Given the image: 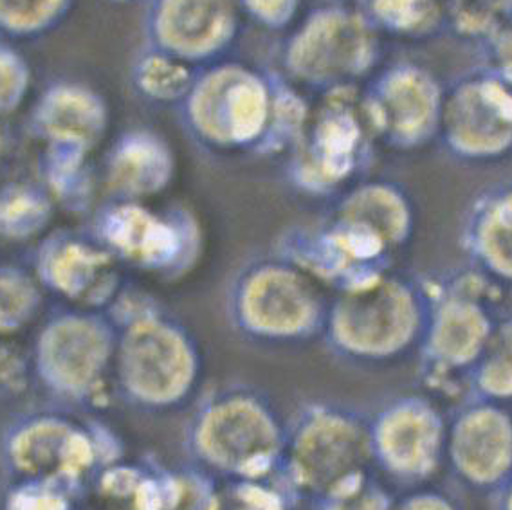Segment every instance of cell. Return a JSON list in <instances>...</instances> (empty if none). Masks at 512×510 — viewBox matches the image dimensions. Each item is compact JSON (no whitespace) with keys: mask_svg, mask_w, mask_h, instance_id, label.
Wrapping results in <instances>:
<instances>
[{"mask_svg":"<svg viewBox=\"0 0 512 510\" xmlns=\"http://www.w3.org/2000/svg\"><path fill=\"white\" fill-rule=\"evenodd\" d=\"M195 449L206 467L228 480L267 478L284 451L273 410L249 393L211 402L195 429Z\"/></svg>","mask_w":512,"mask_h":510,"instance_id":"1","label":"cell"},{"mask_svg":"<svg viewBox=\"0 0 512 510\" xmlns=\"http://www.w3.org/2000/svg\"><path fill=\"white\" fill-rule=\"evenodd\" d=\"M285 449L291 491L303 498L329 500L363 482L368 440L343 415L314 411L298 424Z\"/></svg>","mask_w":512,"mask_h":510,"instance_id":"2","label":"cell"},{"mask_svg":"<svg viewBox=\"0 0 512 510\" xmlns=\"http://www.w3.org/2000/svg\"><path fill=\"white\" fill-rule=\"evenodd\" d=\"M271 98L266 83L237 65L202 76L188 94V118L202 137L220 145L255 141L266 128Z\"/></svg>","mask_w":512,"mask_h":510,"instance_id":"3","label":"cell"},{"mask_svg":"<svg viewBox=\"0 0 512 510\" xmlns=\"http://www.w3.org/2000/svg\"><path fill=\"white\" fill-rule=\"evenodd\" d=\"M240 15L237 0H147L143 29L148 46L197 64L233 44Z\"/></svg>","mask_w":512,"mask_h":510,"instance_id":"4","label":"cell"},{"mask_svg":"<svg viewBox=\"0 0 512 510\" xmlns=\"http://www.w3.org/2000/svg\"><path fill=\"white\" fill-rule=\"evenodd\" d=\"M374 55L365 19L338 8L312 11L296 29L285 60L305 82H330L363 71Z\"/></svg>","mask_w":512,"mask_h":510,"instance_id":"5","label":"cell"},{"mask_svg":"<svg viewBox=\"0 0 512 510\" xmlns=\"http://www.w3.org/2000/svg\"><path fill=\"white\" fill-rule=\"evenodd\" d=\"M412 328V301L399 287L386 283L350 296L336 321L341 345L366 356H383L403 347Z\"/></svg>","mask_w":512,"mask_h":510,"instance_id":"6","label":"cell"},{"mask_svg":"<svg viewBox=\"0 0 512 510\" xmlns=\"http://www.w3.org/2000/svg\"><path fill=\"white\" fill-rule=\"evenodd\" d=\"M125 377L139 397L152 402L179 399L192 384V352L172 330L147 323L132 330L125 345Z\"/></svg>","mask_w":512,"mask_h":510,"instance_id":"7","label":"cell"},{"mask_svg":"<svg viewBox=\"0 0 512 510\" xmlns=\"http://www.w3.org/2000/svg\"><path fill=\"white\" fill-rule=\"evenodd\" d=\"M449 136L467 152H496L512 139V98L496 83L467 85L448 107Z\"/></svg>","mask_w":512,"mask_h":510,"instance_id":"8","label":"cell"},{"mask_svg":"<svg viewBox=\"0 0 512 510\" xmlns=\"http://www.w3.org/2000/svg\"><path fill=\"white\" fill-rule=\"evenodd\" d=\"M361 141L356 109L343 96H332L303 132V161L321 174L341 175L354 163Z\"/></svg>","mask_w":512,"mask_h":510,"instance_id":"9","label":"cell"},{"mask_svg":"<svg viewBox=\"0 0 512 510\" xmlns=\"http://www.w3.org/2000/svg\"><path fill=\"white\" fill-rule=\"evenodd\" d=\"M311 316L309 301L300 283L289 274H262L247 292L246 319L249 327L271 337L298 334Z\"/></svg>","mask_w":512,"mask_h":510,"instance_id":"10","label":"cell"},{"mask_svg":"<svg viewBox=\"0 0 512 510\" xmlns=\"http://www.w3.org/2000/svg\"><path fill=\"white\" fill-rule=\"evenodd\" d=\"M439 428L428 411L406 406L392 411L379 429L386 464L406 474L424 473L437 453Z\"/></svg>","mask_w":512,"mask_h":510,"instance_id":"11","label":"cell"},{"mask_svg":"<svg viewBox=\"0 0 512 510\" xmlns=\"http://www.w3.org/2000/svg\"><path fill=\"white\" fill-rule=\"evenodd\" d=\"M38 125L62 146L91 145L105 127L101 101L78 87H55L38 107Z\"/></svg>","mask_w":512,"mask_h":510,"instance_id":"12","label":"cell"},{"mask_svg":"<svg viewBox=\"0 0 512 510\" xmlns=\"http://www.w3.org/2000/svg\"><path fill=\"white\" fill-rule=\"evenodd\" d=\"M435 109L433 83L415 69H403L384 82L374 118L397 136L415 137L430 125Z\"/></svg>","mask_w":512,"mask_h":510,"instance_id":"13","label":"cell"},{"mask_svg":"<svg viewBox=\"0 0 512 510\" xmlns=\"http://www.w3.org/2000/svg\"><path fill=\"white\" fill-rule=\"evenodd\" d=\"M105 357V343L85 323H64L53 328L44 343V361L58 383L78 388L89 383Z\"/></svg>","mask_w":512,"mask_h":510,"instance_id":"14","label":"cell"},{"mask_svg":"<svg viewBox=\"0 0 512 510\" xmlns=\"http://www.w3.org/2000/svg\"><path fill=\"white\" fill-rule=\"evenodd\" d=\"M15 456L31 473L76 474L91 462V447L85 438L64 426L42 424L17 440Z\"/></svg>","mask_w":512,"mask_h":510,"instance_id":"15","label":"cell"},{"mask_svg":"<svg viewBox=\"0 0 512 510\" xmlns=\"http://www.w3.org/2000/svg\"><path fill=\"white\" fill-rule=\"evenodd\" d=\"M76 0H0V40L46 37L69 19Z\"/></svg>","mask_w":512,"mask_h":510,"instance_id":"16","label":"cell"},{"mask_svg":"<svg viewBox=\"0 0 512 510\" xmlns=\"http://www.w3.org/2000/svg\"><path fill=\"white\" fill-rule=\"evenodd\" d=\"M511 446L509 431L502 419L482 413L467 420L457 435V456L460 464L475 473L487 467H498Z\"/></svg>","mask_w":512,"mask_h":510,"instance_id":"17","label":"cell"},{"mask_svg":"<svg viewBox=\"0 0 512 510\" xmlns=\"http://www.w3.org/2000/svg\"><path fill=\"white\" fill-rule=\"evenodd\" d=\"M134 80L139 91L157 101L184 98L197 82L188 62L148 44L134 65Z\"/></svg>","mask_w":512,"mask_h":510,"instance_id":"18","label":"cell"},{"mask_svg":"<svg viewBox=\"0 0 512 510\" xmlns=\"http://www.w3.org/2000/svg\"><path fill=\"white\" fill-rule=\"evenodd\" d=\"M170 159L165 146L147 134L130 136L118 146L112 172L114 177L130 188H148L165 179Z\"/></svg>","mask_w":512,"mask_h":510,"instance_id":"19","label":"cell"},{"mask_svg":"<svg viewBox=\"0 0 512 510\" xmlns=\"http://www.w3.org/2000/svg\"><path fill=\"white\" fill-rule=\"evenodd\" d=\"M110 237L130 253L147 258H159L172 246L170 233L136 210L119 211L110 222Z\"/></svg>","mask_w":512,"mask_h":510,"instance_id":"20","label":"cell"},{"mask_svg":"<svg viewBox=\"0 0 512 510\" xmlns=\"http://www.w3.org/2000/svg\"><path fill=\"white\" fill-rule=\"evenodd\" d=\"M484 332V319L475 309L455 305L442 314L435 332V345L442 356L467 359L475 354Z\"/></svg>","mask_w":512,"mask_h":510,"instance_id":"21","label":"cell"},{"mask_svg":"<svg viewBox=\"0 0 512 510\" xmlns=\"http://www.w3.org/2000/svg\"><path fill=\"white\" fill-rule=\"evenodd\" d=\"M267 480H228L213 496L210 510H293L289 494Z\"/></svg>","mask_w":512,"mask_h":510,"instance_id":"22","label":"cell"},{"mask_svg":"<svg viewBox=\"0 0 512 510\" xmlns=\"http://www.w3.org/2000/svg\"><path fill=\"white\" fill-rule=\"evenodd\" d=\"M370 15L386 28L415 33L431 26L437 13V0H365Z\"/></svg>","mask_w":512,"mask_h":510,"instance_id":"23","label":"cell"},{"mask_svg":"<svg viewBox=\"0 0 512 510\" xmlns=\"http://www.w3.org/2000/svg\"><path fill=\"white\" fill-rule=\"evenodd\" d=\"M482 249L491 264L512 276V197L498 202L482 228Z\"/></svg>","mask_w":512,"mask_h":510,"instance_id":"24","label":"cell"},{"mask_svg":"<svg viewBox=\"0 0 512 510\" xmlns=\"http://www.w3.org/2000/svg\"><path fill=\"white\" fill-rule=\"evenodd\" d=\"M29 67L15 47L0 40V112L17 109L26 96Z\"/></svg>","mask_w":512,"mask_h":510,"instance_id":"25","label":"cell"},{"mask_svg":"<svg viewBox=\"0 0 512 510\" xmlns=\"http://www.w3.org/2000/svg\"><path fill=\"white\" fill-rule=\"evenodd\" d=\"M242 13L269 29H284L296 19L302 0H237Z\"/></svg>","mask_w":512,"mask_h":510,"instance_id":"26","label":"cell"},{"mask_svg":"<svg viewBox=\"0 0 512 510\" xmlns=\"http://www.w3.org/2000/svg\"><path fill=\"white\" fill-rule=\"evenodd\" d=\"M484 381L493 392H512V328L503 332L498 350L485 368Z\"/></svg>","mask_w":512,"mask_h":510,"instance_id":"27","label":"cell"},{"mask_svg":"<svg viewBox=\"0 0 512 510\" xmlns=\"http://www.w3.org/2000/svg\"><path fill=\"white\" fill-rule=\"evenodd\" d=\"M98 262L100 258L96 256L87 255L78 249H71L60 258V262L55 267L56 280L65 289L78 291L83 287V283L87 282L89 274Z\"/></svg>","mask_w":512,"mask_h":510,"instance_id":"28","label":"cell"},{"mask_svg":"<svg viewBox=\"0 0 512 510\" xmlns=\"http://www.w3.org/2000/svg\"><path fill=\"white\" fill-rule=\"evenodd\" d=\"M10 298H29L28 291L19 282H10V280L0 278V319H2V323H4V316L15 318L22 314L28 305V303L10 300Z\"/></svg>","mask_w":512,"mask_h":510,"instance_id":"29","label":"cell"},{"mask_svg":"<svg viewBox=\"0 0 512 510\" xmlns=\"http://www.w3.org/2000/svg\"><path fill=\"white\" fill-rule=\"evenodd\" d=\"M62 505L60 501L55 498H49V496H20L17 500V505L13 507V510H60Z\"/></svg>","mask_w":512,"mask_h":510,"instance_id":"30","label":"cell"},{"mask_svg":"<svg viewBox=\"0 0 512 510\" xmlns=\"http://www.w3.org/2000/svg\"><path fill=\"white\" fill-rule=\"evenodd\" d=\"M397 510H451L446 503L431 498V496H419L413 500L404 501L403 505Z\"/></svg>","mask_w":512,"mask_h":510,"instance_id":"31","label":"cell"},{"mask_svg":"<svg viewBox=\"0 0 512 510\" xmlns=\"http://www.w3.org/2000/svg\"><path fill=\"white\" fill-rule=\"evenodd\" d=\"M17 366V359L11 356L10 350L0 345V379H4L6 375H10Z\"/></svg>","mask_w":512,"mask_h":510,"instance_id":"32","label":"cell"},{"mask_svg":"<svg viewBox=\"0 0 512 510\" xmlns=\"http://www.w3.org/2000/svg\"><path fill=\"white\" fill-rule=\"evenodd\" d=\"M500 51H502L505 64L509 65V69L512 71V28L503 35Z\"/></svg>","mask_w":512,"mask_h":510,"instance_id":"33","label":"cell"},{"mask_svg":"<svg viewBox=\"0 0 512 510\" xmlns=\"http://www.w3.org/2000/svg\"><path fill=\"white\" fill-rule=\"evenodd\" d=\"M112 4H118V6H130V4H136V2H143V0H109Z\"/></svg>","mask_w":512,"mask_h":510,"instance_id":"34","label":"cell"}]
</instances>
